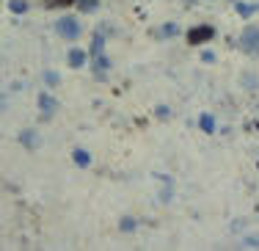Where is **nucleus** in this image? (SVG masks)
<instances>
[{"label":"nucleus","mask_w":259,"mask_h":251,"mask_svg":"<svg viewBox=\"0 0 259 251\" xmlns=\"http://www.w3.org/2000/svg\"><path fill=\"white\" fill-rule=\"evenodd\" d=\"M240 45H243L245 53H251V56H259V28H245L243 39H240Z\"/></svg>","instance_id":"nucleus-3"},{"label":"nucleus","mask_w":259,"mask_h":251,"mask_svg":"<svg viewBox=\"0 0 259 251\" xmlns=\"http://www.w3.org/2000/svg\"><path fill=\"white\" fill-rule=\"evenodd\" d=\"M9 9L14 11V14H25V11H28V0H9Z\"/></svg>","instance_id":"nucleus-9"},{"label":"nucleus","mask_w":259,"mask_h":251,"mask_svg":"<svg viewBox=\"0 0 259 251\" xmlns=\"http://www.w3.org/2000/svg\"><path fill=\"white\" fill-rule=\"evenodd\" d=\"M77 6H80L83 11H94L97 6H100V0H77Z\"/></svg>","instance_id":"nucleus-11"},{"label":"nucleus","mask_w":259,"mask_h":251,"mask_svg":"<svg viewBox=\"0 0 259 251\" xmlns=\"http://www.w3.org/2000/svg\"><path fill=\"white\" fill-rule=\"evenodd\" d=\"M55 30H58L64 39H77L80 36V22L75 17H61L58 22H55Z\"/></svg>","instance_id":"nucleus-1"},{"label":"nucleus","mask_w":259,"mask_h":251,"mask_svg":"<svg viewBox=\"0 0 259 251\" xmlns=\"http://www.w3.org/2000/svg\"><path fill=\"white\" fill-rule=\"evenodd\" d=\"M215 36V28L212 25H196L188 30V45H204Z\"/></svg>","instance_id":"nucleus-2"},{"label":"nucleus","mask_w":259,"mask_h":251,"mask_svg":"<svg viewBox=\"0 0 259 251\" xmlns=\"http://www.w3.org/2000/svg\"><path fill=\"white\" fill-rule=\"evenodd\" d=\"M245 246H259V237H248V240H245Z\"/></svg>","instance_id":"nucleus-17"},{"label":"nucleus","mask_w":259,"mask_h":251,"mask_svg":"<svg viewBox=\"0 0 259 251\" xmlns=\"http://www.w3.org/2000/svg\"><path fill=\"white\" fill-rule=\"evenodd\" d=\"M133 226H135L133 218H124V221H121V229H133Z\"/></svg>","instance_id":"nucleus-16"},{"label":"nucleus","mask_w":259,"mask_h":251,"mask_svg":"<svg viewBox=\"0 0 259 251\" xmlns=\"http://www.w3.org/2000/svg\"><path fill=\"white\" fill-rule=\"evenodd\" d=\"M72 157H75L77 166H89V163H91V155H89V152H83V149H75V155H72Z\"/></svg>","instance_id":"nucleus-10"},{"label":"nucleus","mask_w":259,"mask_h":251,"mask_svg":"<svg viewBox=\"0 0 259 251\" xmlns=\"http://www.w3.org/2000/svg\"><path fill=\"white\" fill-rule=\"evenodd\" d=\"M102 47H105V36L102 33H94V39H91V58L102 56Z\"/></svg>","instance_id":"nucleus-6"},{"label":"nucleus","mask_w":259,"mask_h":251,"mask_svg":"<svg viewBox=\"0 0 259 251\" xmlns=\"http://www.w3.org/2000/svg\"><path fill=\"white\" fill-rule=\"evenodd\" d=\"M234 9H237L240 17H251L254 11H259V3H243V0H240V3H234Z\"/></svg>","instance_id":"nucleus-5"},{"label":"nucleus","mask_w":259,"mask_h":251,"mask_svg":"<svg viewBox=\"0 0 259 251\" xmlns=\"http://www.w3.org/2000/svg\"><path fill=\"white\" fill-rule=\"evenodd\" d=\"M155 36L157 39H174V36H180V25L177 22H165V25L155 28Z\"/></svg>","instance_id":"nucleus-4"},{"label":"nucleus","mask_w":259,"mask_h":251,"mask_svg":"<svg viewBox=\"0 0 259 251\" xmlns=\"http://www.w3.org/2000/svg\"><path fill=\"white\" fill-rule=\"evenodd\" d=\"M39 102H41V113H45V116H50V113L55 111V100H53L50 94H41Z\"/></svg>","instance_id":"nucleus-8"},{"label":"nucleus","mask_w":259,"mask_h":251,"mask_svg":"<svg viewBox=\"0 0 259 251\" xmlns=\"http://www.w3.org/2000/svg\"><path fill=\"white\" fill-rule=\"evenodd\" d=\"M22 144H36V133H22Z\"/></svg>","instance_id":"nucleus-14"},{"label":"nucleus","mask_w":259,"mask_h":251,"mask_svg":"<svg viewBox=\"0 0 259 251\" xmlns=\"http://www.w3.org/2000/svg\"><path fill=\"white\" fill-rule=\"evenodd\" d=\"M77 0H47V9H58V6H72Z\"/></svg>","instance_id":"nucleus-12"},{"label":"nucleus","mask_w":259,"mask_h":251,"mask_svg":"<svg viewBox=\"0 0 259 251\" xmlns=\"http://www.w3.org/2000/svg\"><path fill=\"white\" fill-rule=\"evenodd\" d=\"M83 64H85V53L83 50H72L69 53V66H72V69H80Z\"/></svg>","instance_id":"nucleus-7"},{"label":"nucleus","mask_w":259,"mask_h":251,"mask_svg":"<svg viewBox=\"0 0 259 251\" xmlns=\"http://www.w3.org/2000/svg\"><path fill=\"white\" fill-rule=\"evenodd\" d=\"M201 127H204L207 133H212V130H215V124H212V116H207V113L201 116Z\"/></svg>","instance_id":"nucleus-13"},{"label":"nucleus","mask_w":259,"mask_h":251,"mask_svg":"<svg viewBox=\"0 0 259 251\" xmlns=\"http://www.w3.org/2000/svg\"><path fill=\"white\" fill-rule=\"evenodd\" d=\"M45 80L50 83V86H55V83H58V75H55V72H47V75H45Z\"/></svg>","instance_id":"nucleus-15"}]
</instances>
